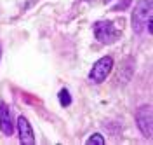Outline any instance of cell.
<instances>
[{
	"label": "cell",
	"instance_id": "30bf717a",
	"mask_svg": "<svg viewBox=\"0 0 153 145\" xmlns=\"http://www.w3.org/2000/svg\"><path fill=\"white\" fill-rule=\"evenodd\" d=\"M0 58H2V49H0Z\"/></svg>",
	"mask_w": 153,
	"mask_h": 145
},
{
	"label": "cell",
	"instance_id": "6da1fadb",
	"mask_svg": "<svg viewBox=\"0 0 153 145\" xmlns=\"http://www.w3.org/2000/svg\"><path fill=\"white\" fill-rule=\"evenodd\" d=\"M152 11H153V0H139L132 9V30L134 33L141 35L144 30L152 33Z\"/></svg>",
	"mask_w": 153,
	"mask_h": 145
},
{
	"label": "cell",
	"instance_id": "9c48e42d",
	"mask_svg": "<svg viewBox=\"0 0 153 145\" xmlns=\"http://www.w3.org/2000/svg\"><path fill=\"white\" fill-rule=\"evenodd\" d=\"M129 5H131V0H120L117 5L111 7V11H117V12L118 11H125V9H129Z\"/></svg>",
	"mask_w": 153,
	"mask_h": 145
},
{
	"label": "cell",
	"instance_id": "52a82bcc",
	"mask_svg": "<svg viewBox=\"0 0 153 145\" xmlns=\"http://www.w3.org/2000/svg\"><path fill=\"white\" fill-rule=\"evenodd\" d=\"M57 98H59V103H61L63 107H70L71 105V95H70V91H68L66 87H63V89L59 91Z\"/></svg>",
	"mask_w": 153,
	"mask_h": 145
},
{
	"label": "cell",
	"instance_id": "7a4b0ae2",
	"mask_svg": "<svg viewBox=\"0 0 153 145\" xmlns=\"http://www.w3.org/2000/svg\"><path fill=\"white\" fill-rule=\"evenodd\" d=\"M92 32H94L96 40L101 44H106V46L117 42L120 37V32L115 28L111 21H96L94 26H92Z\"/></svg>",
	"mask_w": 153,
	"mask_h": 145
},
{
	"label": "cell",
	"instance_id": "5b68a950",
	"mask_svg": "<svg viewBox=\"0 0 153 145\" xmlns=\"http://www.w3.org/2000/svg\"><path fill=\"white\" fill-rule=\"evenodd\" d=\"M18 133H19V142L23 145H35V133H33V128L28 122V119L25 116L18 117Z\"/></svg>",
	"mask_w": 153,
	"mask_h": 145
},
{
	"label": "cell",
	"instance_id": "ba28073f",
	"mask_svg": "<svg viewBox=\"0 0 153 145\" xmlns=\"http://www.w3.org/2000/svg\"><path fill=\"white\" fill-rule=\"evenodd\" d=\"M87 145H105V136L99 135V133H94L87 140Z\"/></svg>",
	"mask_w": 153,
	"mask_h": 145
},
{
	"label": "cell",
	"instance_id": "3957f363",
	"mask_svg": "<svg viewBox=\"0 0 153 145\" xmlns=\"http://www.w3.org/2000/svg\"><path fill=\"white\" fill-rule=\"evenodd\" d=\"M111 68H113V58H111V56H103V58H99L94 65H92L91 72H89V80L94 82V84L105 82L106 77H108L110 72H111Z\"/></svg>",
	"mask_w": 153,
	"mask_h": 145
},
{
	"label": "cell",
	"instance_id": "8992f818",
	"mask_svg": "<svg viewBox=\"0 0 153 145\" xmlns=\"http://www.w3.org/2000/svg\"><path fill=\"white\" fill-rule=\"evenodd\" d=\"M0 131L5 136H10L14 133V122H12V114L5 101H0Z\"/></svg>",
	"mask_w": 153,
	"mask_h": 145
},
{
	"label": "cell",
	"instance_id": "277c9868",
	"mask_svg": "<svg viewBox=\"0 0 153 145\" xmlns=\"http://www.w3.org/2000/svg\"><path fill=\"white\" fill-rule=\"evenodd\" d=\"M153 114H152V107L150 105H141L136 112V124L139 128L141 135L146 138H152L153 133Z\"/></svg>",
	"mask_w": 153,
	"mask_h": 145
}]
</instances>
